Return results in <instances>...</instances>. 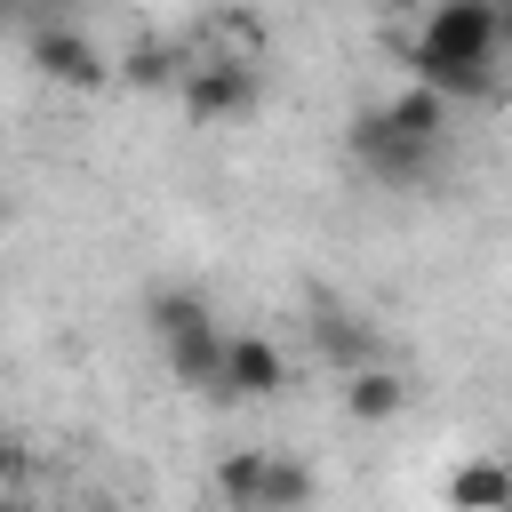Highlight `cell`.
I'll return each instance as SVG.
<instances>
[{"instance_id": "9", "label": "cell", "mask_w": 512, "mask_h": 512, "mask_svg": "<svg viewBox=\"0 0 512 512\" xmlns=\"http://www.w3.org/2000/svg\"><path fill=\"white\" fill-rule=\"evenodd\" d=\"M400 408H408V376H400L392 360H368V368L344 376V416H352V424H392Z\"/></svg>"}, {"instance_id": "2", "label": "cell", "mask_w": 512, "mask_h": 512, "mask_svg": "<svg viewBox=\"0 0 512 512\" xmlns=\"http://www.w3.org/2000/svg\"><path fill=\"white\" fill-rule=\"evenodd\" d=\"M176 104H184L192 128H224V120H240V112L264 104V64H224V56H192L184 48Z\"/></svg>"}, {"instance_id": "18", "label": "cell", "mask_w": 512, "mask_h": 512, "mask_svg": "<svg viewBox=\"0 0 512 512\" xmlns=\"http://www.w3.org/2000/svg\"><path fill=\"white\" fill-rule=\"evenodd\" d=\"M8 8H16V0H0V16H8Z\"/></svg>"}, {"instance_id": "7", "label": "cell", "mask_w": 512, "mask_h": 512, "mask_svg": "<svg viewBox=\"0 0 512 512\" xmlns=\"http://www.w3.org/2000/svg\"><path fill=\"white\" fill-rule=\"evenodd\" d=\"M160 352H168V376H176V384H192V392L216 400V368H224V328H216V312H200V320H184L176 336H160Z\"/></svg>"}, {"instance_id": "12", "label": "cell", "mask_w": 512, "mask_h": 512, "mask_svg": "<svg viewBox=\"0 0 512 512\" xmlns=\"http://www.w3.org/2000/svg\"><path fill=\"white\" fill-rule=\"evenodd\" d=\"M264 456L272 448H232L216 464V504L224 512H264Z\"/></svg>"}, {"instance_id": "17", "label": "cell", "mask_w": 512, "mask_h": 512, "mask_svg": "<svg viewBox=\"0 0 512 512\" xmlns=\"http://www.w3.org/2000/svg\"><path fill=\"white\" fill-rule=\"evenodd\" d=\"M88 512H112V504H88Z\"/></svg>"}, {"instance_id": "19", "label": "cell", "mask_w": 512, "mask_h": 512, "mask_svg": "<svg viewBox=\"0 0 512 512\" xmlns=\"http://www.w3.org/2000/svg\"><path fill=\"white\" fill-rule=\"evenodd\" d=\"M504 8H512V0H504Z\"/></svg>"}, {"instance_id": "13", "label": "cell", "mask_w": 512, "mask_h": 512, "mask_svg": "<svg viewBox=\"0 0 512 512\" xmlns=\"http://www.w3.org/2000/svg\"><path fill=\"white\" fill-rule=\"evenodd\" d=\"M176 72H184L176 40H128V56L112 64V80H128V88H176Z\"/></svg>"}, {"instance_id": "6", "label": "cell", "mask_w": 512, "mask_h": 512, "mask_svg": "<svg viewBox=\"0 0 512 512\" xmlns=\"http://www.w3.org/2000/svg\"><path fill=\"white\" fill-rule=\"evenodd\" d=\"M440 504L448 512H512V456H488V448L456 456L440 480Z\"/></svg>"}, {"instance_id": "16", "label": "cell", "mask_w": 512, "mask_h": 512, "mask_svg": "<svg viewBox=\"0 0 512 512\" xmlns=\"http://www.w3.org/2000/svg\"><path fill=\"white\" fill-rule=\"evenodd\" d=\"M24 472H32V448H24V440H16L8 424H0V488H16Z\"/></svg>"}, {"instance_id": "1", "label": "cell", "mask_w": 512, "mask_h": 512, "mask_svg": "<svg viewBox=\"0 0 512 512\" xmlns=\"http://www.w3.org/2000/svg\"><path fill=\"white\" fill-rule=\"evenodd\" d=\"M504 0H432L416 32H400L408 80L440 88L448 104H472L496 88V48H504Z\"/></svg>"}, {"instance_id": "3", "label": "cell", "mask_w": 512, "mask_h": 512, "mask_svg": "<svg viewBox=\"0 0 512 512\" xmlns=\"http://www.w3.org/2000/svg\"><path fill=\"white\" fill-rule=\"evenodd\" d=\"M352 160H360V176H376L384 192H400V184H424L432 168H440V144H424V136H400L376 104L352 120Z\"/></svg>"}, {"instance_id": "8", "label": "cell", "mask_w": 512, "mask_h": 512, "mask_svg": "<svg viewBox=\"0 0 512 512\" xmlns=\"http://www.w3.org/2000/svg\"><path fill=\"white\" fill-rule=\"evenodd\" d=\"M264 48H272V24H264L256 8H208V24H200V48H192V56L264 64Z\"/></svg>"}, {"instance_id": "10", "label": "cell", "mask_w": 512, "mask_h": 512, "mask_svg": "<svg viewBox=\"0 0 512 512\" xmlns=\"http://www.w3.org/2000/svg\"><path fill=\"white\" fill-rule=\"evenodd\" d=\"M376 112H384V120H392L400 136H424V144H448V96H440V88H424V80H408V88H400V96H384Z\"/></svg>"}, {"instance_id": "4", "label": "cell", "mask_w": 512, "mask_h": 512, "mask_svg": "<svg viewBox=\"0 0 512 512\" xmlns=\"http://www.w3.org/2000/svg\"><path fill=\"white\" fill-rule=\"evenodd\" d=\"M288 392V352L256 328L224 336V368H216V400H280Z\"/></svg>"}, {"instance_id": "11", "label": "cell", "mask_w": 512, "mask_h": 512, "mask_svg": "<svg viewBox=\"0 0 512 512\" xmlns=\"http://www.w3.org/2000/svg\"><path fill=\"white\" fill-rule=\"evenodd\" d=\"M312 344H320V360H336L344 376H352V368H368V360H384L376 328H368V320H352V312H320V320H312Z\"/></svg>"}, {"instance_id": "15", "label": "cell", "mask_w": 512, "mask_h": 512, "mask_svg": "<svg viewBox=\"0 0 512 512\" xmlns=\"http://www.w3.org/2000/svg\"><path fill=\"white\" fill-rule=\"evenodd\" d=\"M200 312H208V296H200V288H152V296H144L152 336H176V328H184V320H200Z\"/></svg>"}, {"instance_id": "14", "label": "cell", "mask_w": 512, "mask_h": 512, "mask_svg": "<svg viewBox=\"0 0 512 512\" xmlns=\"http://www.w3.org/2000/svg\"><path fill=\"white\" fill-rule=\"evenodd\" d=\"M312 504V464L304 456H264V512H304Z\"/></svg>"}, {"instance_id": "5", "label": "cell", "mask_w": 512, "mask_h": 512, "mask_svg": "<svg viewBox=\"0 0 512 512\" xmlns=\"http://www.w3.org/2000/svg\"><path fill=\"white\" fill-rule=\"evenodd\" d=\"M32 72L56 80V88H80V96H88V88L112 80V56H104L80 24H40V32H32Z\"/></svg>"}]
</instances>
